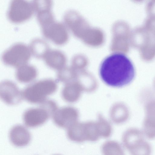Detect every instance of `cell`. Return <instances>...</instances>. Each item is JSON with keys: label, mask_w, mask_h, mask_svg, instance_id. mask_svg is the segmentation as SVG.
Segmentation results:
<instances>
[{"label": "cell", "mask_w": 155, "mask_h": 155, "mask_svg": "<svg viewBox=\"0 0 155 155\" xmlns=\"http://www.w3.org/2000/svg\"><path fill=\"white\" fill-rule=\"evenodd\" d=\"M99 74L107 85L121 87L130 84L135 76L133 63L125 54L113 53L105 58L101 65Z\"/></svg>", "instance_id": "1"}, {"label": "cell", "mask_w": 155, "mask_h": 155, "mask_svg": "<svg viewBox=\"0 0 155 155\" xmlns=\"http://www.w3.org/2000/svg\"><path fill=\"white\" fill-rule=\"evenodd\" d=\"M39 104V107L28 109L24 113L23 120L27 127H35L43 124L58 109L57 104L52 100L46 99Z\"/></svg>", "instance_id": "2"}, {"label": "cell", "mask_w": 155, "mask_h": 155, "mask_svg": "<svg viewBox=\"0 0 155 155\" xmlns=\"http://www.w3.org/2000/svg\"><path fill=\"white\" fill-rule=\"evenodd\" d=\"M57 84L51 79L42 80L30 85L21 91L23 98L33 104H40L57 90Z\"/></svg>", "instance_id": "3"}, {"label": "cell", "mask_w": 155, "mask_h": 155, "mask_svg": "<svg viewBox=\"0 0 155 155\" xmlns=\"http://www.w3.org/2000/svg\"><path fill=\"white\" fill-rule=\"evenodd\" d=\"M31 55L29 47L22 43L11 46L3 53V62L8 66L18 68L27 64Z\"/></svg>", "instance_id": "4"}, {"label": "cell", "mask_w": 155, "mask_h": 155, "mask_svg": "<svg viewBox=\"0 0 155 155\" xmlns=\"http://www.w3.org/2000/svg\"><path fill=\"white\" fill-rule=\"evenodd\" d=\"M35 11L32 3L27 0H12L7 17L13 23H21L30 19Z\"/></svg>", "instance_id": "5"}, {"label": "cell", "mask_w": 155, "mask_h": 155, "mask_svg": "<svg viewBox=\"0 0 155 155\" xmlns=\"http://www.w3.org/2000/svg\"><path fill=\"white\" fill-rule=\"evenodd\" d=\"M0 97L6 104L14 105L19 103L23 98L21 93L13 82L5 80L0 85Z\"/></svg>", "instance_id": "6"}, {"label": "cell", "mask_w": 155, "mask_h": 155, "mask_svg": "<svg viewBox=\"0 0 155 155\" xmlns=\"http://www.w3.org/2000/svg\"><path fill=\"white\" fill-rule=\"evenodd\" d=\"M41 28L43 35L46 38L56 45L63 42L66 31L62 23L54 20Z\"/></svg>", "instance_id": "7"}, {"label": "cell", "mask_w": 155, "mask_h": 155, "mask_svg": "<svg viewBox=\"0 0 155 155\" xmlns=\"http://www.w3.org/2000/svg\"><path fill=\"white\" fill-rule=\"evenodd\" d=\"M130 148L134 155H148L151 151L149 144L144 140L143 133L134 128L131 130Z\"/></svg>", "instance_id": "8"}, {"label": "cell", "mask_w": 155, "mask_h": 155, "mask_svg": "<svg viewBox=\"0 0 155 155\" xmlns=\"http://www.w3.org/2000/svg\"><path fill=\"white\" fill-rule=\"evenodd\" d=\"M145 115L143 128L144 134L148 138H155V100L149 101L145 106Z\"/></svg>", "instance_id": "9"}, {"label": "cell", "mask_w": 155, "mask_h": 155, "mask_svg": "<svg viewBox=\"0 0 155 155\" xmlns=\"http://www.w3.org/2000/svg\"><path fill=\"white\" fill-rule=\"evenodd\" d=\"M9 138L11 143L14 146L23 147L27 145L31 139V135L28 130L20 125H16L11 129Z\"/></svg>", "instance_id": "10"}, {"label": "cell", "mask_w": 155, "mask_h": 155, "mask_svg": "<svg viewBox=\"0 0 155 155\" xmlns=\"http://www.w3.org/2000/svg\"><path fill=\"white\" fill-rule=\"evenodd\" d=\"M38 75L36 68L33 66L27 64L18 68L16 71L17 80L22 83H28L33 81Z\"/></svg>", "instance_id": "11"}, {"label": "cell", "mask_w": 155, "mask_h": 155, "mask_svg": "<svg viewBox=\"0 0 155 155\" xmlns=\"http://www.w3.org/2000/svg\"><path fill=\"white\" fill-rule=\"evenodd\" d=\"M43 58L48 67L57 70L60 69L63 62L61 54L57 50L50 49Z\"/></svg>", "instance_id": "12"}, {"label": "cell", "mask_w": 155, "mask_h": 155, "mask_svg": "<svg viewBox=\"0 0 155 155\" xmlns=\"http://www.w3.org/2000/svg\"><path fill=\"white\" fill-rule=\"evenodd\" d=\"M29 47L31 55L38 58H43L50 50L47 43L43 40L39 38L33 40Z\"/></svg>", "instance_id": "13"}, {"label": "cell", "mask_w": 155, "mask_h": 155, "mask_svg": "<svg viewBox=\"0 0 155 155\" xmlns=\"http://www.w3.org/2000/svg\"><path fill=\"white\" fill-rule=\"evenodd\" d=\"M32 3L35 11L37 13L51 11L52 5V0H33Z\"/></svg>", "instance_id": "14"}, {"label": "cell", "mask_w": 155, "mask_h": 155, "mask_svg": "<svg viewBox=\"0 0 155 155\" xmlns=\"http://www.w3.org/2000/svg\"><path fill=\"white\" fill-rule=\"evenodd\" d=\"M152 13L153 16L155 17V3L152 8Z\"/></svg>", "instance_id": "15"}, {"label": "cell", "mask_w": 155, "mask_h": 155, "mask_svg": "<svg viewBox=\"0 0 155 155\" xmlns=\"http://www.w3.org/2000/svg\"><path fill=\"white\" fill-rule=\"evenodd\" d=\"M133 1L136 2H143L144 0H132Z\"/></svg>", "instance_id": "16"}]
</instances>
